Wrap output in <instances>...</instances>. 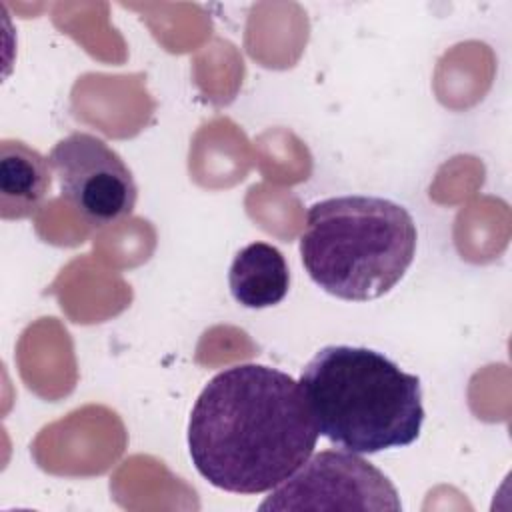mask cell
Returning <instances> with one entry per match:
<instances>
[{
    "label": "cell",
    "mask_w": 512,
    "mask_h": 512,
    "mask_svg": "<svg viewBox=\"0 0 512 512\" xmlns=\"http://www.w3.org/2000/svg\"><path fill=\"white\" fill-rule=\"evenodd\" d=\"M318 436L298 380L264 364H236L202 388L188 422V452L214 488L262 494L312 456Z\"/></svg>",
    "instance_id": "6da1fadb"
},
{
    "label": "cell",
    "mask_w": 512,
    "mask_h": 512,
    "mask_svg": "<svg viewBox=\"0 0 512 512\" xmlns=\"http://www.w3.org/2000/svg\"><path fill=\"white\" fill-rule=\"evenodd\" d=\"M298 382L320 436L342 450L376 454L420 436V378L378 350L324 346L308 360Z\"/></svg>",
    "instance_id": "7a4b0ae2"
},
{
    "label": "cell",
    "mask_w": 512,
    "mask_h": 512,
    "mask_svg": "<svg viewBox=\"0 0 512 512\" xmlns=\"http://www.w3.org/2000/svg\"><path fill=\"white\" fill-rule=\"evenodd\" d=\"M416 240L414 218L404 206L380 196H334L308 208L300 258L324 292L368 302L404 278Z\"/></svg>",
    "instance_id": "3957f363"
},
{
    "label": "cell",
    "mask_w": 512,
    "mask_h": 512,
    "mask_svg": "<svg viewBox=\"0 0 512 512\" xmlns=\"http://www.w3.org/2000/svg\"><path fill=\"white\" fill-rule=\"evenodd\" d=\"M258 508L396 512L402 504L394 484L374 464L348 450H324L270 490Z\"/></svg>",
    "instance_id": "277c9868"
},
{
    "label": "cell",
    "mask_w": 512,
    "mask_h": 512,
    "mask_svg": "<svg viewBox=\"0 0 512 512\" xmlns=\"http://www.w3.org/2000/svg\"><path fill=\"white\" fill-rule=\"evenodd\" d=\"M62 198L90 226H108L132 214L138 186L126 162L102 138L72 132L50 156Z\"/></svg>",
    "instance_id": "5b68a950"
},
{
    "label": "cell",
    "mask_w": 512,
    "mask_h": 512,
    "mask_svg": "<svg viewBox=\"0 0 512 512\" xmlns=\"http://www.w3.org/2000/svg\"><path fill=\"white\" fill-rule=\"evenodd\" d=\"M52 186V166L36 148L16 138L0 142V216L24 220L44 204Z\"/></svg>",
    "instance_id": "8992f818"
},
{
    "label": "cell",
    "mask_w": 512,
    "mask_h": 512,
    "mask_svg": "<svg viewBox=\"0 0 512 512\" xmlns=\"http://www.w3.org/2000/svg\"><path fill=\"white\" fill-rule=\"evenodd\" d=\"M228 286L234 300L244 308H270L288 294L290 270L276 246L252 242L234 256Z\"/></svg>",
    "instance_id": "52a82bcc"
}]
</instances>
